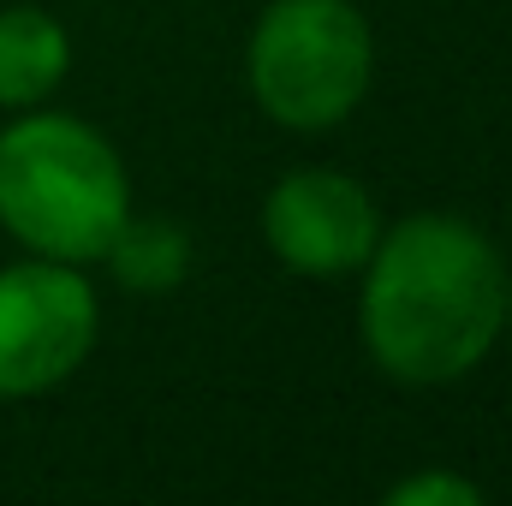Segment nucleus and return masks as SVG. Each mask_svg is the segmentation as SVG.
I'll return each mask as SVG.
<instances>
[{
	"label": "nucleus",
	"mask_w": 512,
	"mask_h": 506,
	"mask_svg": "<svg viewBox=\"0 0 512 506\" xmlns=\"http://www.w3.org/2000/svg\"><path fill=\"white\" fill-rule=\"evenodd\" d=\"M364 274V346L393 381L471 376L507 328V262L459 215H405L376 239Z\"/></svg>",
	"instance_id": "1"
},
{
	"label": "nucleus",
	"mask_w": 512,
	"mask_h": 506,
	"mask_svg": "<svg viewBox=\"0 0 512 506\" xmlns=\"http://www.w3.org/2000/svg\"><path fill=\"white\" fill-rule=\"evenodd\" d=\"M126 215V161L96 126L30 114L0 131V227L30 256L102 262Z\"/></svg>",
	"instance_id": "2"
},
{
	"label": "nucleus",
	"mask_w": 512,
	"mask_h": 506,
	"mask_svg": "<svg viewBox=\"0 0 512 506\" xmlns=\"http://www.w3.org/2000/svg\"><path fill=\"white\" fill-rule=\"evenodd\" d=\"M251 96L286 131L340 126L376 72L370 24L352 0H274L251 30Z\"/></svg>",
	"instance_id": "3"
},
{
	"label": "nucleus",
	"mask_w": 512,
	"mask_h": 506,
	"mask_svg": "<svg viewBox=\"0 0 512 506\" xmlns=\"http://www.w3.org/2000/svg\"><path fill=\"white\" fill-rule=\"evenodd\" d=\"M96 346V292L78 262L0 268V399H30L72 376Z\"/></svg>",
	"instance_id": "4"
},
{
	"label": "nucleus",
	"mask_w": 512,
	"mask_h": 506,
	"mask_svg": "<svg viewBox=\"0 0 512 506\" xmlns=\"http://www.w3.org/2000/svg\"><path fill=\"white\" fill-rule=\"evenodd\" d=\"M262 239L292 274L340 280L370 262L376 239H382V215L358 179H346L334 167H304L268 191Z\"/></svg>",
	"instance_id": "5"
},
{
	"label": "nucleus",
	"mask_w": 512,
	"mask_h": 506,
	"mask_svg": "<svg viewBox=\"0 0 512 506\" xmlns=\"http://www.w3.org/2000/svg\"><path fill=\"white\" fill-rule=\"evenodd\" d=\"M72 66V42L54 12L42 6H12L0 12V108H30L42 102Z\"/></svg>",
	"instance_id": "6"
},
{
	"label": "nucleus",
	"mask_w": 512,
	"mask_h": 506,
	"mask_svg": "<svg viewBox=\"0 0 512 506\" xmlns=\"http://www.w3.org/2000/svg\"><path fill=\"white\" fill-rule=\"evenodd\" d=\"M102 262H114V274L126 280V286H143V292H161V286H179V274H185V262H191V245H185V233L179 227H167V221H131L114 233V245Z\"/></svg>",
	"instance_id": "7"
},
{
	"label": "nucleus",
	"mask_w": 512,
	"mask_h": 506,
	"mask_svg": "<svg viewBox=\"0 0 512 506\" xmlns=\"http://www.w3.org/2000/svg\"><path fill=\"white\" fill-rule=\"evenodd\" d=\"M483 489L465 483V477H447V471H423V477H405L387 489V506H477Z\"/></svg>",
	"instance_id": "8"
},
{
	"label": "nucleus",
	"mask_w": 512,
	"mask_h": 506,
	"mask_svg": "<svg viewBox=\"0 0 512 506\" xmlns=\"http://www.w3.org/2000/svg\"><path fill=\"white\" fill-rule=\"evenodd\" d=\"M507 328H512V280H507Z\"/></svg>",
	"instance_id": "9"
}]
</instances>
